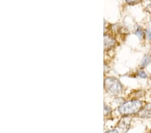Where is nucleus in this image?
<instances>
[{"label": "nucleus", "instance_id": "7", "mask_svg": "<svg viewBox=\"0 0 151 133\" xmlns=\"http://www.w3.org/2000/svg\"><path fill=\"white\" fill-rule=\"evenodd\" d=\"M138 75H139L140 77H142V78H147V75L145 73V72H144L142 71H140L138 72Z\"/></svg>", "mask_w": 151, "mask_h": 133}, {"label": "nucleus", "instance_id": "9", "mask_svg": "<svg viewBox=\"0 0 151 133\" xmlns=\"http://www.w3.org/2000/svg\"><path fill=\"white\" fill-rule=\"evenodd\" d=\"M147 36L149 39L151 40V31H148L147 32Z\"/></svg>", "mask_w": 151, "mask_h": 133}, {"label": "nucleus", "instance_id": "8", "mask_svg": "<svg viewBox=\"0 0 151 133\" xmlns=\"http://www.w3.org/2000/svg\"><path fill=\"white\" fill-rule=\"evenodd\" d=\"M104 108H105V114H106L107 113L109 112V108L107 107L106 105H105V106H104Z\"/></svg>", "mask_w": 151, "mask_h": 133}, {"label": "nucleus", "instance_id": "1", "mask_svg": "<svg viewBox=\"0 0 151 133\" xmlns=\"http://www.w3.org/2000/svg\"><path fill=\"white\" fill-rule=\"evenodd\" d=\"M141 108H142V104L140 101L134 100L124 104L119 108L118 110L122 114L129 115L138 112Z\"/></svg>", "mask_w": 151, "mask_h": 133}, {"label": "nucleus", "instance_id": "4", "mask_svg": "<svg viewBox=\"0 0 151 133\" xmlns=\"http://www.w3.org/2000/svg\"><path fill=\"white\" fill-rule=\"evenodd\" d=\"M105 47L106 48L107 47H112V46L114 45V43H115V40L112 38L109 37V36H105Z\"/></svg>", "mask_w": 151, "mask_h": 133}, {"label": "nucleus", "instance_id": "6", "mask_svg": "<svg viewBox=\"0 0 151 133\" xmlns=\"http://www.w3.org/2000/svg\"><path fill=\"white\" fill-rule=\"evenodd\" d=\"M135 35H137L139 38H142V36H143V32H142V30H141V29H140V28H138L137 29V30L136 31Z\"/></svg>", "mask_w": 151, "mask_h": 133}, {"label": "nucleus", "instance_id": "11", "mask_svg": "<svg viewBox=\"0 0 151 133\" xmlns=\"http://www.w3.org/2000/svg\"><path fill=\"white\" fill-rule=\"evenodd\" d=\"M118 132V131L117 130H109L107 132Z\"/></svg>", "mask_w": 151, "mask_h": 133}, {"label": "nucleus", "instance_id": "2", "mask_svg": "<svg viewBox=\"0 0 151 133\" xmlns=\"http://www.w3.org/2000/svg\"><path fill=\"white\" fill-rule=\"evenodd\" d=\"M105 88L111 96H118L122 92V85L116 78L108 77L105 80Z\"/></svg>", "mask_w": 151, "mask_h": 133}, {"label": "nucleus", "instance_id": "10", "mask_svg": "<svg viewBox=\"0 0 151 133\" xmlns=\"http://www.w3.org/2000/svg\"><path fill=\"white\" fill-rule=\"evenodd\" d=\"M126 1L128 2V3H134V2H136L137 0H126Z\"/></svg>", "mask_w": 151, "mask_h": 133}, {"label": "nucleus", "instance_id": "3", "mask_svg": "<svg viewBox=\"0 0 151 133\" xmlns=\"http://www.w3.org/2000/svg\"><path fill=\"white\" fill-rule=\"evenodd\" d=\"M130 120L129 118H124L122 120L120 123H119V128L123 130V131H127L129 129V126H130Z\"/></svg>", "mask_w": 151, "mask_h": 133}, {"label": "nucleus", "instance_id": "5", "mask_svg": "<svg viewBox=\"0 0 151 133\" xmlns=\"http://www.w3.org/2000/svg\"><path fill=\"white\" fill-rule=\"evenodd\" d=\"M150 57L148 56V55H147V56H145V57L143 58L142 60V62H141V67H145L149 64V63L150 62Z\"/></svg>", "mask_w": 151, "mask_h": 133}]
</instances>
